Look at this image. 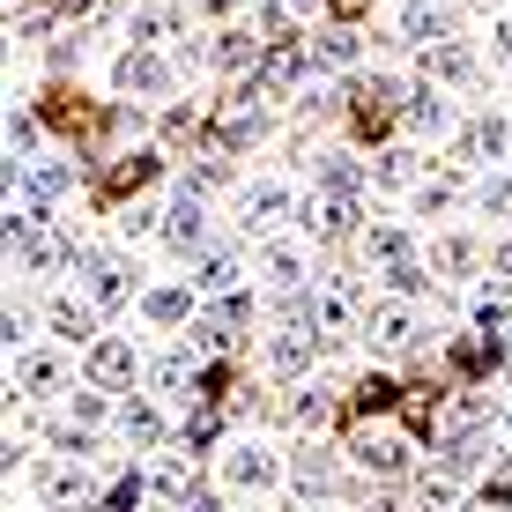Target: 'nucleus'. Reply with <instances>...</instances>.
I'll use <instances>...</instances> for the list:
<instances>
[{"label":"nucleus","instance_id":"3","mask_svg":"<svg viewBox=\"0 0 512 512\" xmlns=\"http://www.w3.org/2000/svg\"><path fill=\"white\" fill-rule=\"evenodd\" d=\"M364 312H372V290L357 275H327L312 290V334L320 342H342V334H364Z\"/></svg>","mask_w":512,"mask_h":512},{"label":"nucleus","instance_id":"22","mask_svg":"<svg viewBox=\"0 0 512 512\" xmlns=\"http://www.w3.org/2000/svg\"><path fill=\"white\" fill-rule=\"evenodd\" d=\"M357 253L372 260L379 275H394V268H409V260H423V253H416V231H409V223H386V216H379V223H364Z\"/></svg>","mask_w":512,"mask_h":512},{"label":"nucleus","instance_id":"1","mask_svg":"<svg viewBox=\"0 0 512 512\" xmlns=\"http://www.w3.org/2000/svg\"><path fill=\"white\" fill-rule=\"evenodd\" d=\"M216 475L238 498H268V490L290 483V453H275L268 438H231V446L216 453Z\"/></svg>","mask_w":512,"mask_h":512},{"label":"nucleus","instance_id":"44","mask_svg":"<svg viewBox=\"0 0 512 512\" xmlns=\"http://www.w3.org/2000/svg\"><path fill=\"white\" fill-rule=\"evenodd\" d=\"M216 438H223V416H216V409H201V416H186L179 446H186V453H201V446H216Z\"/></svg>","mask_w":512,"mask_h":512},{"label":"nucleus","instance_id":"28","mask_svg":"<svg viewBox=\"0 0 512 512\" xmlns=\"http://www.w3.org/2000/svg\"><path fill=\"white\" fill-rule=\"evenodd\" d=\"M149 386L156 401H193V342H179V349H164V357H149Z\"/></svg>","mask_w":512,"mask_h":512},{"label":"nucleus","instance_id":"50","mask_svg":"<svg viewBox=\"0 0 512 512\" xmlns=\"http://www.w3.org/2000/svg\"><path fill=\"white\" fill-rule=\"evenodd\" d=\"M498 468H512V423H498Z\"/></svg>","mask_w":512,"mask_h":512},{"label":"nucleus","instance_id":"25","mask_svg":"<svg viewBox=\"0 0 512 512\" xmlns=\"http://www.w3.org/2000/svg\"><path fill=\"white\" fill-rule=\"evenodd\" d=\"M423 260H431V275L468 282V275H475V260H483V238H475L468 223H453V231H438V238H431V253H423Z\"/></svg>","mask_w":512,"mask_h":512},{"label":"nucleus","instance_id":"52","mask_svg":"<svg viewBox=\"0 0 512 512\" xmlns=\"http://www.w3.org/2000/svg\"><path fill=\"white\" fill-rule=\"evenodd\" d=\"M505 394H512V364H505Z\"/></svg>","mask_w":512,"mask_h":512},{"label":"nucleus","instance_id":"18","mask_svg":"<svg viewBox=\"0 0 512 512\" xmlns=\"http://www.w3.org/2000/svg\"><path fill=\"white\" fill-rule=\"evenodd\" d=\"M260 357H268L275 379H312V364H320V334H312V327H268Z\"/></svg>","mask_w":512,"mask_h":512},{"label":"nucleus","instance_id":"39","mask_svg":"<svg viewBox=\"0 0 512 512\" xmlns=\"http://www.w3.org/2000/svg\"><path fill=\"white\" fill-rule=\"evenodd\" d=\"M231 186V156H193L179 171V201H208V193Z\"/></svg>","mask_w":512,"mask_h":512},{"label":"nucleus","instance_id":"11","mask_svg":"<svg viewBox=\"0 0 512 512\" xmlns=\"http://www.w3.org/2000/svg\"><path fill=\"white\" fill-rule=\"evenodd\" d=\"M305 75H312V38H275L268 52H260V67H253V90L275 104V97L305 90Z\"/></svg>","mask_w":512,"mask_h":512},{"label":"nucleus","instance_id":"12","mask_svg":"<svg viewBox=\"0 0 512 512\" xmlns=\"http://www.w3.org/2000/svg\"><path fill=\"white\" fill-rule=\"evenodd\" d=\"M253 275L268 282L275 297H297V290H312V245H305V238H260V253H253Z\"/></svg>","mask_w":512,"mask_h":512},{"label":"nucleus","instance_id":"49","mask_svg":"<svg viewBox=\"0 0 512 512\" xmlns=\"http://www.w3.org/2000/svg\"><path fill=\"white\" fill-rule=\"evenodd\" d=\"M193 8H201V15H216V23H223V15H238V0H193Z\"/></svg>","mask_w":512,"mask_h":512},{"label":"nucleus","instance_id":"26","mask_svg":"<svg viewBox=\"0 0 512 512\" xmlns=\"http://www.w3.org/2000/svg\"><path fill=\"white\" fill-rule=\"evenodd\" d=\"M312 67H327V75H357V67H364V30H349V23L312 30Z\"/></svg>","mask_w":512,"mask_h":512},{"label":"nucleus","instance_id":"10","mask_svg":"<svg viewBox=\"0 0 512 512\" xmlns=\"http://www.w3.org/2000/svg\"><path fill=\"white\" fill-rule=\"evenodd\" d=\"M82 372H90V386L119 394V386H141V379H149V357L134 349V334H104V342L82 349Z\"/></svg>","mask_w":512,"mask_h":512},{"label":"nucleus","instance_id":"42","mask_svg":"<svg viewBox=\"0 0 512 512\" xmlns=\"http://www.w3.org/2000/svg\"><path fill=\"white\" fill-rule=\"evenodd\" d=\"M67 423H82V431H97V423H119V409L104 401V386H82V394H67Z\"/></svg>","mask_w":512,"mask_h":512},{"label":"nucleus","instance_id":"40","mask_svg":"<svg viewBox=\"0 0 512 512\" xmlns=\"http://www.w3.org/2000/svg\"><path fill=\"white\" fill-rule=\"evenodd\" d=\"M468 208H475V216L512 223V164H505V171H483V179H475V193H468Z\"/></svg>","mask_w":512,"mask_h":512},{"label":"nucleus","instance_id":"23","mask_svg":"<svg viewBox=\"0 0 512 512\" xmlns=\"http://www.w3.org/2000/svg\"><path fill=\"white\" fill-rule=\"evenodd\" d=\"M193 305H201V290H193V282H149L134 312H141L149 327H193V320H201Z\"/></svg>","mask_w":512,"mask_h":512},{"label":"nucleus","instance_id":"24","mask_svg":"<svg viewBox=\"0 0 512 512\" xmlns=\"http://www.w3.org/2000/svg\"><path fill=\"white\" fill-rule=\"evenodd\" d=\"M164 253L171 260H201L208 253V201H171L164 208Z\"/></svg>","mask_w":512,"mask_h":512},{"label":"nucleus","instance_id":"51","mask_svg":"<svg viewBox=\"0 0 512 512\" xmlns=\"http://www.w3.org/2000/svg\"><path fill=\"white\" fill-rule=\"evenodd\" d=\"M282 8H290V15H320L327 0H282Z\"/></svg>","mask_w":512,"mask_h":512},{"label":"nucleus","instance_id":"19","mask_svg":"<svg viewBox=\"0 0 512 512\" xmlns=\"http://www.w3.org/2000/svg\"><path fill=\"white\" fill-rule=\"evenodd\" d=\"M15 268H23L30 282H52L60 268H75V238H67L60 223H38V231L15 245Z\"/></svg>","mask_w":512,"mask_h":512},{"label":"nucleus","instance_id":"36","mask_svg":"<svg viewBox=\"0 0 512 512\" xmlns=\"http://www.w3.org/2000/svg\"><path fill=\"white\" fill-rule=\"evenodd\" d=\"M260 52H268V45H260L245 23H223V30H216V45H208V60H216L223 75H245V67H260Z\"/></svg>","mask_w":512,"mask_h":512},{"label":"nucleus","instance_id":"5","mask_svg":"<svg viewBox=\"0 0 512 512\" xmlns=\"http://www.w3.org/2000/svg\"><path fill=\"white\" fill-rule=\"evenodd\" d=\"M268 127H275L268 97L245 82V90H231V97L216 104V156H245L253 141H268Z\"/></svg>","mask_w":512,"mask_h":512},{"label":"nucleus","instance_id":"4","mask_svg":"<svg viewBox=\"0 0 512 512\" xmlns=\"http://www.w3.org/2000/svg\"><path fill=\"white\" fill-rule=\"evenodd\" d=\"M423 342V312H416V297H372V312H364V349L372 357H409V349Z\"/></svg>","mask_w":512,"mask_h":512},{"label":"nucleus","instance_id":"41","mask_svg":"<svg viewBox=\"0 0 512 512\" xmlns=\"http://www.w3.org/2000/svg\"><path fill=\"white\" fill-rule=\"evenodd\" d=\"M416 512H461V475H423L416 483Z\"/></svg>","mask_w":512,"mask_h":512},{"label":"nucleus","instance_id":"16","mask_svg":"<svg viewBox=\"0 0 512 512\" xmlns=\"http://www.w3.org/2000/svg\"><path fill=\"white\" fill-rule=\"evenodd\" d=\"M8 364H15L8 379H15V394H23V401H52L67 386V349L60 342H52V349L38 342V349H23V357H8Z\"/></svg>","mask_w":512,"mask_h":512},{"label":"nucleus","instance_id":"33","mask_svg":"<svg viewBox=\"0 0 512 512\" xmlns=\"http://www.w3.org/2000/svg\"><path fill=\"white\" fill-rule=\"evenodd\" d=\"M468 327L475 334H505L512 327V282H498V275L475 282V290H468Z\"/></svg>","mask_w":512,"mask_h":512},{"label":"nucleus","instance_id":"37","mask_svg":"<svg viewBox=\"0 0 512 512\" xmlns=\"http://www.w3.org/2000/svg\"><path fill=\"white\" fill-rule=\"evenodd\" d=\"M164 38H179V8H171V0H149V8H134V23H127V45H149V52H164Z\"/></svg>","mask_w":512,"mask_h":512},{"label":"nucleus","instance_id":"6","mask_svg":"<svg viewBox=\"0 0 512 512\" xmlns=\"http://www.w3.org/2000/svg\"><path fill=\"white\" fill-rule=\"evenodd\" d=\"M349 468L379 475V483H401V475H416V446H409V431H394V423H364V431L349 438Z\"/></svg>","mask_w":512,"mask_h":512},{"label":"nucleus","instance_id":"14","mask_svg":"<svg viewBox=\"0 0 512 512\" xmlns=\"http://www.w3.org/2000/svg\"><path fill=\"white\" fill-rule=\"evenodd\" d=\"M45 334L60 349H90V342H104V312L90 297H75V290H52L45 297Z\"/></svg>","mask_w":512,"mask_h":512},{"label":"nucleus","instance_id":"34","mask_svg":"<svg viewBox=\"0 0 512 512\" xmlns=\"http://www.w3.org/2000/svg\"><path fill=\"white\" fill-rule=\"evenodd\" d=\"M364 186H372V164L349 149H320V193H349V201H364Z\"/></svg>","mask_w":512,"mask_h":512},{"label":"nucleus","instance_id":"15","mask_svg":"<svg viewBox=\"0 0 512 512\" xmlns=\"http://www.w3.org/2000/svg\"><path fill=\"white\" fill-rule=\"evenodd\" d=\"M297 201H305V193L290 179H253V186H238V223L245 231H275L282 216H297Z\"/></svg>","mask_w":512,"mask_h":512},{"label":"nucleus","instance_id":"31","mask_svg":"<svg viewBox=\"0 0 512 512\" xmlns=\"http://www.w3.org/2000/svg\"><path fill=\"white\" fill-rule=\"evenodd\" d=\"M290 483L305 490V498H334V490H342V461H334L327 446H297L290 453Z\"/></svg>","mask_w":512,"mask_h":512},{"label":"nucleus","instance_id":"30","mask_svg":"<svg viewBox=\"0 0 512 512\" xmlns=\"http://www.w3.org/2000/svg\"><path fill=\"white\" fill-rule=\"evenodd\" d=\"M468 179H461V171H431V179H423L416 193H409V216H423V223H438V216H453V208H461L468 201Z\"/></svg>","mask_w":512,"mask_h":512},{"label":"nucleus","instance_id":"48","mask_svg":"<svg viewBox=\"0 0 512 512\" xmlns=\"http://www.w3.org/2000/svg\"><path fill=\"white\" fill-rule=\"evenodd\" d=\"M179 512H223V498H208V490H193V498H186Z\"/></svg>","mask_w":512,"mask_h":512},{"label":"nucleus","instance_id":"27","mask_svg":"<svg viewBox=\"0 0 512 512\" xmlns=\"http://www.w3.org/2000/svg\"><path fill=\"white\" fill-rule=\"evenodd\" d=\"M193 290H201V297H238L245 290V260L231 253V245H208V253L201 260H193Z\"/></svg>","mask_w":512,"mask_h":512},{"label":"nucleus","instance_id":"38","mask_svg":"<svg viewBox=\"0 0 512 512\" xmlns=\"http://www.w3.org/2000/svg\"><path fill=\"white\" fill-rule=\"evenodd\" d=\"M45 156V127L30 104H8V164H38Z\"/></svg>","mask_w":512,"mask_h":512},{"label":"nucleus","instance_id":"47","mask_svg":"<svg viewBox=\"0 0 512 512\" xmlns=\"http://www.w3.org/2000/svg\"><path fill=\"white\" fill-rule=\"evenodd\" d=\"M490 275H498V282H512V238L498 245V253H490Z\"/></svg>","mask_w":512,"mask_h":512},{"label":"nucleus","instance_id":"7","mask_svg":"<svg viewBox=\"0 0 512 512\" xmlns=\"http://www.w3.org/2000/svg\"><path fill=\"white\" fill-rule=\"evenodd\" d=\"M505 156H512V119L505 112H475L468 127L453 134V164L475 171V179H483V171H505Z\"/></svg>","mask_w":512,"mask_h":512},{"label":"nucleus","instance_id":"32","mask_svg":"<svg viewBox=\"0 0 512 512\" xmlns=\"http://www.w3.org/2000/svg\"><path fill=\"white\" fill-rule=\"evenodd\" d=\"M401 119H409V134H431V141H453L461 134V119H453V97L446 90H416L401 104Z\"/></svg>","mask_w":512,"mask_h":512},{"label":"nucleus","instance_id":"35","mask_svg":"<svg viewBox=\"0 0 512 512\" xmlns=\"http://www.w3.org/2000/svg\"><path fill=\"white\" fill-rule=\"evenodd\" d=\"M149 498H164L171 512L193 498V453H156V468H149Z\"/></svg>","mask_w":512,"mask_h":512},{"label":"nucleus","instance_id":"29","mask_svg":"<svg viewBox=\"0 0 512 512\" xmlns=\"http://www.w3.org/2000/svg\"><path fill=\"white\" fill-rule=\"evenodd\" d=\"M423 82H431V90H461V82H475V45L468 38L431 45V52H423Z\"/></svg>","mask_w":512,"mask_h":512},{"label":"nucleus","instance_id":"9","mask_svg":"<svg viewBox=\"0 0 512 512\" xmlns=\"http://www.w3.org/2000/svg\"><path fill=\"white\" fill-rule=\"evenodd\" d=\"M297 231H305L312 245H327V238H364V201H349V193H320V186H312L305 201H297Z\"/></svg>","mask_w":512,"mask_h":512},{"label":"nucleus","instance_id":"45","mask_svg":"<svg viewBox=\"0 0 512 512\" xmlns=\"http://www.w3.org/2000/svg\"><path fill=\"white\" fill-rule=\"evenodd\" d=\"M67 8V23H104V15H112V0H60Z\"/></svg>","mask_w":512,"mask_h":512},{"label":"nucleus","instance_id":"13","mask_svg":"<svg viewBox=\"0 0 512 512\" xmlns=\"http://www.w3.org/2000/svg\"><path fill=\"white\" fill-rule=\"evenodd\" d=\"M38 505L45 512H90L97 505V475H90V461H38Z\"/></svg>","mask_w":512,"mask_h":512},{"label":"nucleus","instance_id":"2","mask_svg":"<svg viewBox=\"0 0 512 512\" xmlns=\"http://www.w3.org/2000/svg\"><path fill=\"white\" fill-rule=\"evenodd\" d=\"M75 275H82V297L112 320V312H127V305H141V268H127L119 253H104V245H75Z\"/></svg>","mask_w":512,"mask_h":512},{"label":"nucleus","instance_id":"20","mask_svg":"<svg viewBox=\"0 0 512 512\" xmlns=\"http://www.w3.org/2000/svg\"><path fill=\"white\" fill-rule=\"evenodd\" d=\"M423 179H431V156H423L416 141H386V149L372 156V186L379 193H416Z\"/></svg>","mask_w":512,"mask_h":512},{"label":"nucleus","instance_id":"8","mask_svg":"<svg viewBox=\"0 0 512 512\" xmlns=\"http://www.w3.org/2000/svg\"><path fill=\"white\" fill-rule=\"evenodd\" d=\"M112 90L119 97H171L179 90V60H171V52H149V45H127L112 60Z\"/></svg>","mask_w":512,"mask_h":512},{"label":"nucleus","instance_id":"17","mask_svg":"<svg viewBox=\"0 0 512 512\" xmlns=\"http://www.w3.org/2000/svg\"><path fill=\"white\" fill-rule=\"evenodd\" d=\"M394 38L416 45V52L446 45L453 38V0H401V8H394Z\"/></svg>","mask_w":512,"mask_h":512},{"label":"nucleus","instance_id":"21","mask_svg":"<svg viewBox=\"0 0 512 512\" xmlns=\"http://www.w3.org/2000/svg\"><path fill=\"white\" fill-rule=\"evenodd\" d=\"M119 438H127L134 453H164V438H171L164 401H156V394H127V401H119Z\"/></svg>","mask_w":512,"mask_h":512},{"label":"nucleus","instance_id":"43","mask_svg":"<svg viewBox=\"0 0 512 512\" xmlns=\"http://www.w3.org/2000/svg\"><path fill=\"white\" fill-rule=\"evenodd\" d=\"M327 416H334L327 386H305V394L290 401V423H297V431H327Z\"/></svg>","mask_w":512,"mask_h":512},{"label":"nucleus","instance_id":"46","mask_svg":"<svg viewBox=\"0 0 512 512\" xmlns=\"http://www.w3.org/2000/svg\"><path fill=\"white\" fill-rule=\"evenodd\" d=\"M490 60L512 67V15H498V23H490Z\"/></svg>","mask_w":512,"mask_h":512}]
</instances>
